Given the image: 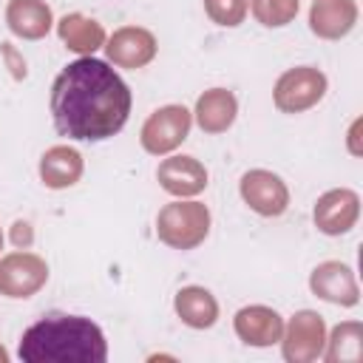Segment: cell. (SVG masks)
I'll list each match as a JSON object with an SVG mask.
<instances>
[{"instance_id": "cell-16", "label": "cell", "mask_w": 363, "mask_h": 363, "mask_svg": "<svg viewBox=\"0 0 363 363\" xmlns=\"http://www.w3.org/2000/svg\"><path fill=\"white\" fill-rule=\"evenodd\" d=\"M40 176H43V184L51 187V190L71 187L82 176V156L74 147H68V145H57V147L43 153Z\"/></svg>"}, {"instance_id": "cell-22", "label": "cell", "mask_w": 363, "mask_h": 363, "mask_svg": "<svg viewBox=\"0 0 363 363\" xmlns=\"http://www.w3.org/2000/svg\"><path fill=\"white\" fill-rule=\"evenodd\" d=\"M204 9L213 23L218 26H238L247 17V0H204Z\"/></svg>"}, {"instance_id": "cell-12", "label": "cell", "mask_w": 363, "mask_h": 363, "mask_svg": "<svg viewBox=\"0 0 363 363\" xmlns=\"http://www.w3.org/2000/svg\"><path fill=\"white\" fill-rule=\"evenodd\" d=\"M309 286L318 298H323L329 303H337V306H354L357 303L354 275L340 261H326V264L315 267V272L309 278Z\"/></svg>"}, {"instance_id": "cell-23", "label": "cell", "mask_w": 363, "mask_h": 363, "mask_svg": "<svg viewBox=\"0 0 363 363\" xmlns=\"http://www.w3.org/2000/svg\"><path fill=\"white\" fill-rule=\"evenodd\" d=\"M0 48H3V57H6V62H9L11 74H14V79H23V77H26V60L14 51V45H11V43H3Z\"/></svg>"}, {"instance_id": "cell-15", "label": "cell", "mask_w": 363, "mask_h": 363, "mask_svg": "<svg viewBox=\"0 0 363 363\" xmlns=\"http://www.w3.org/2000/svg\"><path fill=\"white\" fill-rule=\"evenodd\" d=\"M9 28L23 40H40L51 31V9L43 0H9L6 6Z\"/></svg>"}, {"instance_id": "cell-11", "label": "cell", "mask_w": 363, "mask_h": 363, "mask_svg": "<svg viewBox=\"0 0 363 363\" xmlns=\"http://www.w3.org/2000/svg\"><path fill=\"white\" fill-rule=\"evenodd\" d=\"M156 179L170 196H179V199L196 196V193H201L207 187V170L193 156H170V159H164L159 164V170H156Z\"/></svg>"}, {"instance_id": "cell-2", "label": "cell", "mask_w": 363, "mask_h": 363, "mask_svg": "<svg viewBox=\"0 0 363 363\" xmlns=\"http://www.w3.org/2000/svg\"><path fill=\"white\" fill-rule=\"evenodd\" d=\"M26 363H105L102 329L82 315H45L31 323L17 349Z\"/></svg>"}, {"instance_id": "cell-8", "label": "cell", "mask_w": 363, "mask_h": 363, "mask_svg": "<svg viewBox=\"0 0 363 363\" xmlns=\"http://www.w3.org/2000/svg\"><path fill=\"white\" fill-rule=\"evenodd\" d=\"M281 340H284V357L292 363H306V360L320 357L323 340H326L323 318L315 312H298L289 320Z\"/></svg>"}, {"instance_id": "cell-7", "label": "cell", "mask_w": 363, "mask_h": 363, "mask_svg": "<svg viewBox=\"0 0 363 363\" xmlns=\"http://www.w3.org/2000/svg\"><path fill=\"white\" fill-rule=\"evenodd\" d=\"M241 199L258 213V216H267V218H275L286 210L289 204V190L286 184L269 173V170H247L241 176Z\"/></svg>"}, {"instance_id": "cell-17", "label": "cell", "mask_w": 363, "mask_h": 363, "mask_svg": "<svg viewBox=\"0 0 363 363\" xmlns=\"http://www.w3.org/2000/svg\"><path fill=\"white\" fill-rule=\"evenodd\" d=\"M235 113H238V102L224 88L204 91L199 96V102H196V122H199V128L204 133H221V130H227L235 122Z\"/></svg>"}, {"instance_id": "cell-26", "label": "cell", "mask_w": 363, "mask_h": 363, "mask_svg": "<svg viewBox=\"0 0 363 363\" xmlns=\"http://www.w3.org/2000/svg\"><path fill=\"white\" fill-rule=\"evenodd\" d=\"M0 247H3V233H0Z\"/></svg>"}, {"instance_id": "cell-13", "label": "cell", "mask_w": 363, "mask_h": 363, "mask_svg": "<svg viewBox=\"0 0 363 363\" xmlns=\"http://www.w3.org/2000/svg\"><path fill=\"white\" fill-rule=\"evenodd\" d=\"M235 335L247 346H272L284 335V320L269 306H244L235 315Z\"/></svg>"}, {"instance_id": "cell-20", "label": "cell", "mask_w": 363, "mask_h": 363, "mask_svg": "<svg viewBox=\"0 0 363 363\" xmlns=\"http://www.w3.org/2000/svg\"><path fill=\"white\" fill-rule=\"evenodd\" d=\"M360 340H363V326L360 323H340L335 332H332V340H329V352H326V360L329 363H337V360H357L360 357Z\"/></svg>"}, {"instance_id": "cell-25", "label": "cell", "mask_w": 363, "mask_h": 363, "mask_svg": "<svg viewBox=\"0 0 363 363\" xmlns=\"http://www.w3.org/2000/svg\"><path fill=\"white\" fill-rule=\"evenodd\" d=\"M6 360H9V354H6V349L0 346V363H6Z\"/></svg>"}, {"instance_id": "cell-21", "label": "cell", "mask_w": 363, "mask_h": 363, "mask_svg": "<svg viewBox=\"0 0 363 363\" xmlns=\"http://www.w3.org/2000/svg\"><path fill=\"white\" fill-rule=\"evenodd\" d=\"M250 9L255 20L267 28H281L295 20L298 14V0H250Z\"/></svg>"}, {"instance_id": "cell-14", "label": "cell", "mask_w": 363, "mask_h": 363, "mask_svg": "<svg viewBox=\"0 0 363 363\" xmlns=\"http://www.w3.org/2000/svg\"><path fill=\"white\" fill-rule=\"evenodd\" d=\"M357 23L354 0H315L309 11V28L323 40L346 37Z\"/></svg>"}, {"instance_id": "cell-3", "label": "cell", "mask_w": 363, "mask_h": 363, "mask_svg": "<svg viewBox=\"0 0 363 363\" xmlns=\"http://www.w3.org/2000/svg\"><path fill=\"white\" fill-rule=\"evenodd\" d=\"M210 233V210L199 201L164 204L156 216V235L173 250H193Z\"/></svg>"}, {"instance_id": "cell-5", "label": "cell", "mask_w": 363, "mask_h": 363, "mask_svg": "<svg viewBox=\"0 0 363 363\" xmlns=\"http://www.w3.org/2000/svg\"><path fill=\"white\" fill-rule=\"evenodd\" d=\"M190 111L184 105H164L159 111H153L147 116V122L142 125V147L153 156L170 153L173 147H179L187 133H190Z\"/></svg>"}, {"instance_id": "cell-10", "label": "cell", "mask_w": 363, "mask_h": 363, "mask_svg": "<svg viewBox=\"0 0 363 363\" xmlns=\"http://www.w3.org/2000/svg\"><path fill=\"white\" fill-rule=\"evenodd\" d=\"M360 213V199L354 190H329L315 204V224L326 235H343L354 227Z\"/></svg>"}, {"instance_id": "cell-9", "label": "cell", "mask_w": 363, "mask_h": 363, "mask_svg": "<svg viewBox=\"0 0 363 363\" xmlns=\"http://www.w3.org/2000/svg\"><path fill=\"white\" fill-rule=\"evenodd\" d=\"M105 51L108 60L119 68H142L156 57V40L147 28L125 26L113 31L111 40H105Z\"/></svg>"}, {"instance_id": "cell-4", "label": "cell", "mask_w": 363, "mask_h": 363, "mask_svg": "<svg viewBox=\"0 0 363 363\" xmlns=\"http://www.w3.org/2000/svg\"><path fill=\"white\" fill-rule=\"evenodd\" d=\"M326 94V77L318 68L301 65V68H289L286 74L278 77L272 99L275 108L284 113H301L312 105H318Z\"/></svg>"}, {"instance_id": "cell-6", "label": "cell", "mask_w": 363, "mask_h": 363, "mask_svg": "<svg viewBox=\"0 0 363 363\" xmlns=\"http://www.w3.org/2000/svg\"><path fill=\"white\" fill-rule=\"evenodd\" d=\"M48 281V267L31 252H11L0 261V292L9 298H28Z\"/></svg>"}, {"instance_id": "cell-19", "label": "cell", "mask_w": 363, "mask_h": 363, "mask_svg": "<svg viewBox=\"0 0 363 363\" xmlns=\"http://www.w3.org/2000/svg\"><path fill=\"white\" fill-rule=\"evenodd\" d=\"M176 312L187 326L207 329L218 318V303L204 286H184L176 295Z\"/></svg>"}, {"instance_id": "cell-1", "label": "cell", "mask_w": 363, "mask_h": 363, "mask_svg": "<svg viewBox=\"0 0 363 363\" xmlns=\"http://www.w3.org/2000/svg\"><path fill=\"white\" fill-rule=\"evenodd\" d=\"M130 113V88L96 57H79L51 85V119L60 136L102 142L119 133Z\"/></svg>"}, {"instance_id": "cell-24", "label": "cell", "mask_w": 363, "mask_h": 363, "mask_svg": "<svg viewBox=\"0 0 363 363\" xmlns=\"http://www.w3.org/2000/svg\"><path fill=\"white\" fill-rule=\"evenodd\" d=\"M11 241H14L17 247H28V244H31V227H28L26 221H17L14 230H11Z\"/></svg>"}, {"instance_id": "cell-18", "label": "cell", "mask_w": 363, "mask_h": 363, "mask_svg": "<svg viewBox=\"0 0 363 363\" xmlns=\"http://www.w3.org/2000/svg\"><path fill=\"white\" fill-rule=\"evenodd\" d=\"M57 34H60V40H62L71 51H77V54H82V57H91L99 45H105V31H102V26H99L96 20L82 17V14H65V17L57 23Z\"/></svg>"}]
</instances>
